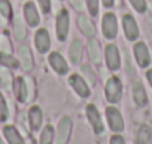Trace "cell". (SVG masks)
Returning a JSON list of instances; mask_svg holds the SVG:
<instances>
[{"instance_id": "obj_34", "label": "cell", "mask_w": 152, "mask_h": 144, "mask_svg": "<svg viewBox=\"0 0 152 144\" xmlns=\"http://www.w3.org/2000/svg\"><path fill=\"white\" fill-rule=\"evenodd\" d=\"M70 2H72V5H73L75 9H78V11H82L84 9V2H82V0H70Z\"/></svg>"}, {"instance_id": "obj_25", "label": "cell", "mask_w": 152, "mask_h": 144, "mask_svg": "<svg viewBox=\"0 0 152 144\" xmlns=\"http://www.w3.org/2000/svg\"><path fill=\"white\" fill-rule=\"evenodd\" d=\"M0 64L8 65L11 68H17L18 67V61H15V58H12L9 54L6 52H0Z\"/></svg>"}, {"instance_id": "obj_20", "label": "cell", "mask_w": 152, "mask_h": 144, "mask_svg": "<svg viewBox=\"0 0 152 144\" xmlns=\"http://www.w3.org/2000/svg\"><path fill=\"white\" fill-rule=\"evenodd\" d=\"M133 98L137 106H145L146 104V92L140 83H134L133 86Z\"/></svg>"}, {"instance_id": "obj_29", "label": "cell", "mask_w": 152, "mask_h": 144, "mask_svg": "<svg viewBox=\"0 0 152 144\" xmlns=\"http://www.w3.org/2000/svg\"><path fill=\"white\" fill-rule=\"evenodd\" d=\"M6 119H8V106L3 95L0 94V122H5Z\"/></svg>"}, {"instance_id": "obj_12", "label": "cell", "mask_w": 152, "mask_h": 144, "mask_svg": "<svg viewBox=\"0 0 152 144\" xmlns=\"http://www.w3.org/2000/svg\"><path fill=\"white\" fill-rule=\"evenodd\" d=\"M134 54H136V59L139 62L140 67H146L149 64V52H148V48L145 43H137L134 46Z\"/></svg>"}, {"instance_id": "obj_35", "label": "cell", "mask_w": 152, "mask_h": 144, "mask_svg": "<svg viewBox=\"0 0 152 144\" xmlns=\"http://www.w3.org/2000/svg\"><path fill=\"white\" fill-rule=\"evenodd\" d=\"M2 49H3L6 54H8V52H11V43L8 42V39H6V37H3V39H2Z\"/></svg>"}, {"instance_id": "obj_17", "label": "cell", "mask_w": 152, "mask_h": 144, "mask_svg": "<svg viewBox=\"0 0 152 144\" xmlns=\"http://www.w3.org/2000/svg\"><path fill=\"white\" fill-rule=\"evenodd\" d=\"M24 14H26V18H27V21L31 27L39 24V15H37V11H36L33 3H27L24 6Z\"/></svg>"}, {"instance_id": "obj_32", "label": "cell", "mask_w": 152, "mask_h": 144, "mask_svg": "<svg viewBox=\"0 0 152 144\" xmlns=\"http://www.w3.org/2000/svg\"><path fill=\"white\" fill-rule=\"evenodd\" d=\"M26 83H27V92H28V98H34V83L30 77L26 79Z\"/></svg>"}, {"instance_id": "obj_1", "label": "cell", "mask_w": 152, "mask_h": 144, "mask_svg": "<svg viewBox=\"0 0 152 144\" xmlns=\"http://www.w3.org/2000/svg\"><path fill=\"white\" fill-rule=\"evenodd\" d=\"M102 30H103V34H104L107 39H115V37H116L118 22H116V17H115L113 14H106V15L103 17Z\"/></svg>"}, {"instance_id": "obj_19", "label": "cell", "mask_w": 152, "mask_h": 144, "mask_svg": "<svg viewBox=\"0 0 152 144\" xmlns=\"http://www.w3.org/2000/svg\"><path fill=\"white\" fill-rule=\"evenodd\" d=\"M82 58V45L79 40H73L72 42V46H70V59L72 62L78 64Z\"/></svg>"}, {"instance_id": "obj_36", "label": "cell", "mask_w": 152, "mask_h": 144, "mask_svg": "<svg viewBox=\"0 0 152 144\" xmlns=\"http://www.w3.org/2000/svg\"><path fill=\"white\" fill-rule=\"evenodd\" d=\"M110 144H125V141H124L122 137H119V135H113V137L110 138Z\"/></svg>"}, {"instance_id": "obj_16", "label": "cell", "mask_w": 152, "mask_h": 144, "mask_svg": "<svg viewBox=\"0 0 152 144\" xmlns=\"http://www.w3.org/2000/svg\"><path fill=\"white\" fill-rule=\"evenodd\" d=\"M3 132H5V137H6V140L9 141V144H24L23 137L20 135V132H18L14 126H6V128L3 129Z\"/></svg>"}, {"instance_id": "obj_28", "label": "cell", "mask_w": 152, "mask_h": 144, "mask_svg": "<svg viewBox=\"0 0 152 144\" xmlns=\"http://www.w3.org/2000/svg\"><path fill=\"white\" fill-rule=\"evenodd\" d=\"M0 14L6 18L12 17V8H11V3L8 0H0Z\"/></svg>"}, {"instance_id": "obj_31", "label": "cell", "mask_w": 152, "mask_h": 144, "mask_svg": "<svg viewBox=\"0 0 152 144\" xmlns=\"http://www.w3.org/2000/svg\"><path fill=\"white\" fill-rule=\"evenodd\" d=\"M130 2L139 12H145L146 11V2L145 0H130Z\"/></svg>"}, {"instance_id": "obj_6", "label": "cell", "mask_w": 152, "mask_h": 144, "mask_svg": "<svg viewBox=\"0 0 152 144\" xmlns=\"http://www.w3.org/2000/svg\"><path fill=\"white\" fill-rule=\"evenodd\" d=\"M69 33V14L61 11L57 17V36L60 40H64Z\"/></svg>"}, {"instance_id": "obj_7", "label": "cell", "mask_w": 152, "mask_h": 144, "mask_svg": "<svg viewBox=\"0 0 152 144\" xmlns=\"http://www.w3.org/2000/svg\"><path fill=\"white\" fill-rule=\"evenodd\" d=\"M124 31H125V36L128 40H136L139 37V28L131 15L124 17Z\"/></svg>"}, {"instance_id": "obj_22", "label": "cell", "mask_w": 152, "mask_h": 144, "mask_svg": "<svg viewBox=\"0 0 152 144\" xmlns=\"http://www.w3.org/2000/svg\"><path fill=\"white\" fill-rule=\"evenodd\" d=\"M88 49H90V56L93 58V61L94 62H100V56H102V54H100V45H99V42L96 39H91L88 42Z\"/></svg>"}, {"instance_id": "obj_24", "label": "cell", "mask_w": 152, "mask_h": 144, "mask_svg": "<svg viewBox=\"0 0 152 144\" xmlns=\"http://www.w3.org/2000/svg\"><path fill=\"white\" fill-rule=\"evenodd\" d=\"M52 140H54V129L52 126H45L42 135H40V144H52Z\"/></svg>"}, {"instance_id": "obj_2", "label": "cell", "mask_w": 152, "mask_h": 144, "mask_svg": "<svg viewBox=\"0 0 152 144\" xmlns=\"http://www.w3.org/2000/svg\"><path fill=\"white\" fill-rule=\"evenodd\" d=\"M121 94H122V86H121L119 79L118 77H110L106 83V98L110 103H116V101H119Z\"/></svg>"}, {"instance_id": "obj_4", "label": "cell", "mask_w": 152, "mask_h": 144, "mask_svg": "<svg viewBox=\"0 0 152 144\" xmlns=\"http://www.w3.org/2000/svg\"><path fill=\"white\" fill-rule=\"evenodd\" d=\"M72 131V120L70 117H63L58 123V129H57V144H64L69 140Z\"/></svg>"}, {"instance_id": "obj_38", "label": "cell", "mask_w": 152, "mask_h": 144, "mask_svg": "<svg viewBox=\"0 0 152 144\" xmlns=\"http://www.w3.org/2000/svg\"><path fill=\"white\" fill-rule=\"evenodd\" d=\"M103 5L109 8V6H112V5H113V0H103Z\"/></svg>"}, {"instance_id": "obj_21", "label": "cell", "mask_w": 152, "mask_h": 144, "mask_svg": "<svg viewBox=\"0 0 152 144\" xmlns=\"http://www.w3.org/2000/svg\"><path fill=\"white\" fill-rule=\"evenodd\" d=\"M151 143V128L148 125H142L137 132V144H149Z\"/></svg>"}, {"instance_id": "obj_10", "label": "cell", "mask_w": 152, "mask_h": 144, "mask_svg": "<svg viewBox=\"0 0 152 144\" xmlns=\"http://www.w3.org/2000/svg\"><path fill=\"white\" fill-rule=\"evenodd\" d=\"M49 62H51V65H52V68L57 71V73H60V75H64V73H67V62L64 61V58L60 55V54H57V52H52L51 55H49Z\"/></svg>"}, {"instance_id": "obj_14", "label": "cell", "mask_w": 152, "mask_h": 144, "mask_svg": "<svg viewBox=\"0 0 152 144\" xmlns=\"http://www.w3.org/2000/svg\"><path fill=\"white\" fill-rule=\"evenodd\" d=\"M28 119H30V126L33 131H37L42 125V111L37 106H33L28 111Z\"/></svg>"}, {"instance_id": "obj_18", "label": "cell", "mask_w": 152, "mask_h": 144, "mask_svg": "<svg viewBox=\"0 0 152 144\" xmlns=\"http://www.w3.org/2000/svg\"><path fill=\"white\" fill-rule=\"evenodd\" d=\"M78 24H79V28H81L87 36H94L96 28H94V25H93V22L90 21V18H88V17L81 15V17L78 18Z\"/></svg>"}, {"instance_id": "obj_3", "label": "cell", "mask_w": 152, "mask_h": 144, "mask_svg": "<svg viewBox=\"0 0 152 144\" xmlns=\"http://www.w3.org/2000/svg\"><path fill=\"white\" fill-rule=\"evenodd\" d=\"M87 116H88V120H90V123H91L94 132H96V134H102L104 128H103V122H102V117H100V114H99L96 106L90 104V106L87 107Z\"/></svg>"}, {"instance_id": "obj_8", "label": "cell", "mask_w": 152, "mask_h": 144, "mask_svg": "<svg viewBox=\"0 0 152 144\" xmlns=\"http://www.w3.org/2000/svg\"><path fill=\"white\" fill-rule=\"evenodd\" d=\"M69 82H70V85L73 86V89H75L76 92H78L82 98H87V97L90 95V88H88V86H87V83L81 79V76L73 75V76H70Z\"/></svg>"}, {"instance_id": "obj_30", "label": "cell", "mask_w": 152, "mask_h": 144, "mask_svg": "<svg viewBox=\"0 0 152 144\" xmlns=\"http://www.w3.org/2000/svg\"><path fill=\"white\" fill-rule=\"evenodd\" d=\"M87 3H88L90 14L91 15H97V12H99V0H87Z\"/></svg>"}, {"instance_id": "obj_5", "label": "cell", "mask_w": 152, "mask_h": 144, "mask_svg": "<svg viewBox=\"0 0 152 144\" xmlns=\"http://www.w3.org/2000/svg\"><path fill=\"white\" fill-rule=\"evenodd\" d=\"M106 114H107V120H109V125H110L112 131L119 132V131L124 129V120H122V116H121V113H119L116 109L109 107V109L106 110Z\"/></svg>"}, {"instance_id": "obj_37", "label": "cell", "mask_w": 152, "mask_h": 144, "mask_svg": "<svg viewBox=\"0 0 152 144\" xmlns=\"http://www.w3.org/2000/svg\"><path fill=\"white\" fill-rule=\"evenodd\" d=\"M146 76H148V80H149V83H151V86H152V70H149V71H148Z\"/></svg>"}, {"instance_id": "obj_15", "label": "cell", "mask_w": 152, "mask_h": 144, "mask_svg": "<svg viewBox=\"0 0 152 144\" xmlns=\"http://www.w3.org/2000/svg\"><path fill=\"white\" fill-rule=\"evenodd\" d=\"M20 59H21V65L24 70H31L33 67V56H31V52L28 49V46H21L20 48Z\"/></svg>"}, {"instance_id": "obj_9", "label": "cell", "mask_w": 152, "mask_h": 144, "mask_svg": "<svg viewBox=\"0 0 152 144\" xmlns=\"http://www.w3.org/2000/svg\"><path fill=\"white\" fill-rule=\"evenodd\" d=\"M14 92H15L17 100L21 101V103H24V101L28 98L26 79H23V77H17V79H15V82H14Z\"/></svg>"}, {"instance_id": "obj_33", "label": "cell", "mask_w": 152, "mask_h": 144, "mask_svg": "<svg viewBox=\"0 0 152 144\" xmlns=\"http://www.w3.org/2000/svg\"><path fill=\"white\" fill-rule=\"evenodd\" d=\"M39 3H40L42 11H43L45 14H48L49 9H51V0H39Z\"/></svg>"}, {"instance_id": "obj_27", "label": "cell", "mask_w": 152, "mask_h": 144, "mask_svg": "<svg viewBox=\"0 0 152 144\" xmlns=\"http://www.w3.org/2000/svg\"><path fill=\"white\" fill-rule=\"evenodd\" d=\"M81 71H82V75L85 76V79L88 80L90 85H96V76H94V73H93V70H91L90 65L84 64V65L81 67Z\"/></svg>"}, {"instance_id": "obj_39", "label": "cell", "mask_w": 152, "mask_h": 144, "mask_svg": "<svg viewBox=\"0 0 152 144\" xmlns=\"http://www.w3.org/2000/svg\"><path fill=\"white\" fill-rule=\"evenodd\" d=\"M0 144H3V141H2V140H0Z\"/></svg>"}, {"instance_id": "obj_23", "label": "cell", "mask_w": 152, "mask_h": 144, "mask_svg": "<svg viewBox=\"0 0 152 144\" xmlns=\"http://www.w3.org/2000/svg\"><path fill=\"white\" fill-rule=\"evenodd\" d=\"M14 31H15V37H17L18 40H23V39H26V36H27L26 27H24V24H23V21H21L20 17L15 18V22H14Z\"/></svg>"}, {"instance_id": "obj_11", "label": "cell", "mask_w": 152, "mask_h": 144, "mask_svg": "<svg viewBox=\"0 0 152 144\" xmlns=\"http://www.w3.org/2000/svg\"><path fill=\"white\" fill-rule=\"evenodd\" d=\"M106 61L109 68L112 70H118L119 68V54H118V48L113 45H109L106 48Z\"/></svg>"}, {"instance_id": "obj_26", "label": "cell", "mask_w": 152, "mask_h": 144, "mask_svg": "<svg viewBox=\"0 0 152 144\" xmlns=\"http://www.w3.org/2000/svg\"><path fill=\"white\" fill-rule=\"evenodd\" d=\"M0 83H2L6 89L11 88L12 76H11V73H9V70H6V68H0Z\"/></svg>"}, {"instance_id": "obj_13", "label": "cell", "mask_w": 152, "mask_h": 144, "mask_svg": "<svg viewBox=\"0 0 152 144\" xmlns=\"http://www.w3.org/2000/svg\"><path fill=\"white\" fill-rule=\"evenodd\" d=\"M36 48L39 49V52H46L51 46V40H49V34L46 30H39L36 33Z\"/></svg>"}]
</instances>
